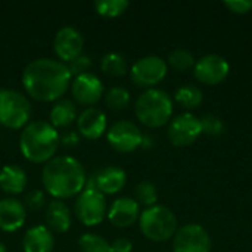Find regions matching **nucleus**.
I'll return each mask as SVG.
<instances>
[{"mask_svg": "<svg viewBox=\"0 0 252 252\" xmlns=\"http://www.w3.org/2000/svg\"><path fill=\"white\" fill-rule=\"evenodd\" d=\"M59 143V131L46 120L28 123L19 136L21 154L35 164H46L55 158Z\"/></svg>", "mask_w": 252, "mask_h": 252, "instance_id": "3", "label": "nucleus"}, {"mask_svg": "<svg viewBox=\"0 0 252 252\" xmlns=\"http://www.w3.org/2000/svg\"><path fill=\"white\" fill-rule=\"evenodd\" d=\"M106 139L111 148L115 149L117 152L130 154L136 151L139 146H142L143 134L134 123L127 120H120L109 127L106 133Z\"/></svg>", "mask_w": 252, "mask_h": 252, "instance_id": "9", "label": "nucleus"}, {"mask_svg": "<svg viewBox=\"0 0 252 252\" xmlns=\"http://www.w3.org/2000/svg\"><path fill=\"white\" fill-rule=\"evenodd\" d=\"M46 227L50 232L56 233H65L69 230L72 224V216L68 205L61 199H53L47 204L46 213H44Z\"/></svg>", "mask_w": 252, "mask_h": 252, "instance_id": "19", "label": "nucleus"}, {"mask_svg": "<svg viewBox=\"0 0 252 252\" xmlns=\"http://www.w3.org/2000/svg\"><path fill=\"white\" fill-rule=\"evenodd\" d=\"M230 71V65L229 62L216 53H210V55H204L201 59H198L195 62L193 66V74L195 78L207 86H216L223 83Z\"/></svg>", "mask_w": 252, "mask_h": 252, "instance_id": "12", "label": "nucleus"}, {"mask_svg": "<svg viewBox=\"0 0 252 252\" xmlns=\"http://www.w3.org/2000/svg\"><path fill=\"white\" fill-rule=\"evenodd\" d=\"M167 71V62L159 56L151 55L140 58L133 63V66L130 68V77L137 87H145L148 90L161 83L165 78Z\"/></svg>", "mask_w": 252, "mask_h": 252, "instance_id": "8", "label": "nucleus"}, {"mask_svg": "<svg viewBox=\"0 0 252 252\" xmlns=\"http://www.w3.org/2000/svg\"><path fill=\"white\" fill-rule=\"evenodd\" d=\"M32 114L30 100L18 90L0 89V126L12 130L28 124Z\"/></svg>", "mask_w": 252, "mask_h": 252, "instance_id": "6", "label": "nucleus"}, {"mask_svg": "<svg viewBox=\"0 0 252 252\" xmlns=\"http://www.w3.org/2000/svg\"><path fill=\"white\" fill-rule=\"evenodd\" d=\"M24 207L31 210V211H38L44 207L46 204V196H44V192L40 190V189H34V190H30L25 193L24 196Z\"/></svg>", "mask_w": 252, "mask_h": 252, "instance_id": "32", "label": "nucleus"}, {"mask_svg": "<svg viewBox=\"0 0 252 252\" xmlns=\"http://www.w3.org/2000/svg\"><path fill=\"white\" fill-rule=\"evenodd\" d=\"M202 134L201 121L190 112H185L177 115L168 126L167 137L171 145L183 148L192 145Z\"/></svg>", "mask_w": 252, "mask_h": 252, "instance_id": "11", "label": "nucleus"}, {"mask_svg": "<svg viewBox=\"0 0 252 252\" xmlns=\"http://www.w3.org/2000/svg\"><path fill=\"white\" fill-rule=\"evenodd\" d=\"M27 220V210L24 204L16 198L0 199V230L16 232Z\"/></svg>", "mask_w": 252, "mask_h": 252, "instance_id": "18", "label": "nucleus"}, {"mask_svg": "<svg viewBox=\"0 0 252 252\" xmlns=\"http://www.w3.org/2000/svg\"><path fill=\"white\" fill-rule=\"evenodd\" d=\"M174 99L180 106H183L186 109H195V108L201 106V103L204 102V93L199 87L188 84V86H182L176 90Z\"/></svg>", "mask_w": 252, "mask_h": 252, "instance_id": "23", "label": "nucleus"}, {"mask_svg": "<svg viewBox=\"0 0 252 252\" xmlns=\"http://www.w3.org/2000/svg\"><path fill=\"white\" fill-rule=\"evenodd\" d=\"M139 226L146 239L152 242H165L174 238L177 232V217L170 208L154 205L140 213Z\"/></svg>", "mask_w": 252, "mask_h": 252, "instance_id": "5", "label": "nucleus"}, {"mask_svg": "<svg viewBox=\"0 0 252 252\" xmlns=\"http://www.w3.org/2000/svg\"><path fill=\"white\" fill-rule=\"evenodd\" d=\"M78 248L80 252H112L111 244L96 233H84L78 239Z\"/></svg>", "mask_w": 252, "mask_h": 252, "instance_id": "26", "label": "nucleus"}, {"mask_svg": "<svg viewBox=\"0 0 252 252\" xmlns=\"http://www.w3.org/2000/svg\"><path fill=\"white\" fill-rule=\"evenodd\" d=\"M130 93L127 89L120 87V86H114L111 89L106 90L105 93V103L109 109L114 111H123L130 105Z\"/></svg>", "mask_w": 252, "mask_h": 252, "instance_id": "25", "label": "nucleus"}, {"mask_svg": "<svg viewBox=\"0 0 252 252\" xmlns=\"http://www.w3.org/2000/svg\"><path fill=\"white\" fill-rule=\"evenodd\" d=\"M27 173L16 164H7L0 170V188L10 195L22 193L27 188Z\"/></svg>", "mask_w": 252, "mask_h": 252, "instance_id": "21", "label": "nucleus"}, {"mask_svg": "<svg viewBox=\"0 0 252 252\" xmlns=\"http://www.w3.org/2000/svg\"><path fill=\"white\" fill-rule=\"evenodd\" d=\"M211 238L201 224H186L173 238V252H211Z\"/></svg>", "mask_w": 252, "mask_h": 252, "instance_id": "10", "label": "nucleus"}, {"mask_svg": "<svg viewBox=\"0 0 252 252\" xmlns=\"http://www.w3.org/2000/svg\"><path fill=\"white\" fill-rule=\"evenodd\" d=\"M84 47V37L83 34L74 27H62L53 40V50L61 62H71L77 56L81 55Z\"/></svg>", "mask_w": 252, "mask_h": 252, "instance_id": "14", "label": "nucleus"}, {"mask_svg": "<svg viewBox=\"0 0 252 252\" xmlns=\"http://www.w3.org/2000/svg\"><path fill=\"white\" fill-rule=\"evenodd\" d=\"M134 196H136V202L139 205H145L146 208H151V207L157 205V201H158L157 186L152 182L143 180L134 188Z\"/></svg>", "mask_w": 252, "mask_h": 252, "instance_id": "27", "label": "nucleus"}, {"mask_svg": "<svg viewBox=\"0 0 252 252\" xmlns=\"http://www.w3.org/2000/svg\"><path fill=\"white\" fill-rule=\"evenodd\" d=\"M77 106L72 100L69 99H59L53 103L50 108V124L58 130V128H66L69 127L74 121H77Z\"/></svg>", "mask_w": 252, "mask_h": 252, "instance_id": "22", "label": "nucleus"}, {"mask_svg": "<svg viewBox=\"0 0 252 252\" xmlns=\"http://www.w3.org/2000/svg\"><path fill=\"white\" fill-rule=\"evenodd\" d=\"M41 182L49 195L62 201L80 195L84 190L87 174L77 158L62 155L46 162L41 171Z\"/></svg>", "mask_w": 252, "mask_h": 252, "instance_id": "2", "label": "nucleus"}, {"mask_svg": "<svg viewBox=\"0 0 252 252\" xmlns=\"http://www.w3.org/2000/svg\"><path fill=\"white\" fill-rule=\"evenodd\" d=\"M100 69L111 77H123L127 74L128 65L126 58L121 53L117 52H109L102 56L100 59Z\"/></svg>", "mask_w": 252, "mask_h": 252, "instance_id": "24", "label": "nucleus"}, {"mask_svg": "<svg viewBox=\"0 0 252 252\" xmlns=\"http://www.w3.org/2000/svg\"><path fill=\"white\" fill-rule=\"evenodd\" d=\"M127 183V174L123 168L115 165H106L97 168L90 177H87L86 188L94 189L102 195H114L123 190Z\"/></svg>", "mask_w": 252, "mask_h": 252, "instance_id": "13", "label": "nucleus"}, {"mask_svg": "<svg viewBox=\"0 0 252 252\" xmlns=\"http://www.w3.org/2000/svg\"><path fill=\"white\" fill-rule=\"evenodd\" d=\"M24 252H52L55 248L53 233L46 226L30 227L22 239Z\"/></svg>", "mask_w": 252, "mask_h": 252, "instance_id": "20", "label": "nucleus"}, {"mask_svg": "<svg viewBox=\"0 0 252 252\" xmlns=\"http://www.w3.org/2000/svg\"><path fill=\"white\" fill-rule=\"evenodd\" d=\"M108 220L115 227H130L140 217V205L136 199L123 196L115 199L108 210Z\"/></svg>", "mask_w": 252, "mask_h": 252, "instance_id": "17", "label": "nucleus"}, {"mask_svg": "<svg viewBox=\"0 0 252 252\" xmlns=\"http://www.w3.org/2000/svg\"><path fill=\"white\" fill-rule=\"evenodd\" d=\"M106 127H108L106 115L99 108L89 106L83 109L77 117L78 133L89 140H96L100 136H103L106 131Z\"/></svg>", "mask_w": 252, "mask_h": 252, "instance_id": "16", "label": "nucleus"}, {"mask_svg": "<svg viewBox=\"0 0 252 252\" xmlns=\"http://www.w3.org/2000/svg\"><path fill=\"white\" fill-rule=\"evenodd\" d=\"M92 65H93V62H92V58L89 56V55H80V56H77L75 59H72L71 62H68V71H69V74H71V77L74 75V77H78V75H81V74H86V72H89V69L92 68Z\"/></svg>", "mask_w": 252, "mask_h": 252, "instance_id": "31", "label": "nucleus"}, {"mask_svg": "<svg viewBox=\"0 0 252 252\" xmlns=\"http://www.w3.org/2000/svg\"><path fill=\"white\" fill-rule=\"evenodd\" d=\"M0 252H7V248L3 242H0Z\"/></svg>", "mask_w": 252, "mask_h": 252, "instance_id": "36", "label": "nucleus"}, {"mask_svg": "<svg viewBox=\"0 0 252 252\" xmlns=\"http://www.w3.org/2000/svg\"><path fill=\"white\" fill-rule=\"evenodd\" d=\"M224 6L236 15H244L252 9V0H226Z\"/></svg>", "mask_w": 252, "mask_h": 252, "instance_id": "33", "label": "nucleus"}, {"mask_svg": "<svg viewBox=\"0 0 252 252\" xmlns=\"http://www.w3.org/2000/svg\"><path fill=\"white\" fill-rule=\"evenodd\" d=\"M111 250L112 252H131L133 244L127 238H118L111 244Z\"/></svg>", "mask_w": 252, "mask_h": 252, "instance_id": "34", "label": "nucleus"}, {"mask_svg": "<svg viewBox=\"0 0 252 252\" xmlns=\"http://www.w3.org/2000/svg\"><path fill=\"white\" fill-rule=\"evenodd\" d=\"M74 211L84 226L92 227L100 224L108 214L105 195L94 189L84 188V190L75 199Z\"/></svg>", "mask_w": 252, "mask_h": 252, "instance_id": "7", "label": "nucleus"}, {"mask_svg": "<svg viewBox=\"0 0 252 252\" xmlns=\"http://www.w3.org/2000/svg\"><path fill=\"white\" fill-rule=\"evenodd\" d=\"M167 65H170L177 72H185L195 66V58L186 49H176L170 53Z\"/></svg>", "mask_w": 252, "mask_h": 252, "instance_id": "29", "label": "nucleus"}, {"mask_svg": "<svg viewBox=\"0 0 252 252\" xmlns=\"http://www.w3.org/2000/svg\"><path fill=\"white\" fill-rule=\"evenodd\" d=\"M134 112L143 126L158 128L170 121L173 115V100L170 94L161 89H148L137 97Z\"/></svg>", "mask_w": 252, "mask_h": 252, "instance_id": "4", "label": "nucleus"}, {"mask_svg": "<svg viewBox=\"0 0 252 252\" xmlns=\"http://www.w3.org/2000/svg\"><path fill=\"white\" fill-rule=\"evenodd\" d=\"M22 86L35 100L56 102L71 87V74L66 63L50 58H38L24 68Z\"/></svg>", "mask_w": 252, "mask_h": 252, "instance_id": "1", "label": "nucleus"}, {"mask_svg": "<svg viewBox=\"0 0 252 252\" xmlns=\"http://www.w3.org/2000/svg\"><path fill=\"white\" fill-rule=\"evenodd\" d=\"M71 93L80 105L92 106L100 100V97L105 94V89L97 75L86 72L74 78L71 83Z\"/></svg>", "mask_w": 252, "mask_h": 252, "instance_id": "15", "label": "nucleus"}, {"mask_svg": "<svg viewBox=\"0 0 252 252\" xmlns=\"http://www.w3.org/2000/svg\"><path fill=\"white\" fill-rule=\"evenodd\" d=\"M61 142H62L65 146H75V145L80 142V136H78V133H75V131H66V133L61 137Z\"/></svg>", "mask_w": 252, "mask_h": 252, "instance_id": "35", "label": "nucleus"}, {"mask_svg": "<svg viewBox=\"0 0 252 252\" xmlns=\"http://www.w3.org/2000/svg\"><path fill=\"white\" fill-rule=\"evenodd\" d=\"M199 121H201L202 133H205L207 136L216 137V136L223 134V131H224V124H223V121H221L217 115H214V114H204V115L199 118Z\"/></svg>", "mask_w": 252, "mask_h": 252, "instance_id": "30", "label": "nucleus"}, {"mask_svg": "<svg viewBox=\"0 0 252 252\" xmlns=\"http://www.w3.org/2000/svg\"><path fill=\"white\" fill-rule=\"evenodd\" d=\"M130 6L128 0H96L94 9L99 15L106 18H115L123 15Z\"/></svg>", "mask_w": 252, "mask_h": 252, "instance_id": "28", "label": "nucleus"}]
</instances>
